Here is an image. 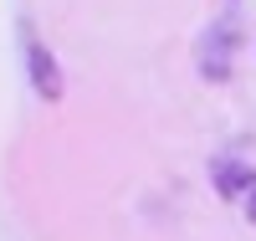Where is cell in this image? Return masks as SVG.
Here are the masks:
<instances>
[{
    "label": "cell",
    "mask_w": 256,
    "mask_h": 241,
    "mask_svg": "<svg viewBox=\"0 0 256 241\" xmlns=\"http://www.w3.org/2000/svg\"><path fill=\"white\" fill-rule=\"evenodd\" d=\"M20 62H26V82H31V93L41 98V103H56L62 98V62L52 57V47L41 41L31 26H20Z\"/></svg>",
    "instance_id": "obj_1"
},
{
    "label": "cell",
    "mask_w": 256,
    "mask_h": 241,
    "mask_svg": "<svg viewBox=\"0 0 256 241\" xmlns=\"http://www.w3.org/2000/svg\"><path fill=\"white\" fill-rule=\"evenodd\" d=\"M236 47H241V21L220 16L216 26L205 31V41H200V77L205 82H226L230 67H236Z\"/></svg>",
    "instance_id": "obj_2"
},
{
    "label": "cell",
    "mask_w": 256,
    "mask_h": 241,
    "mask_svg": "<svg viewBox=\"0 0 256 241\" xmlns=\"http://www.w3.org/2000/svg\"><path fill=\"white\" fill-rule=\"evenodd\" d=\"M210 185H216V195H220V200L241 205L246 195L256 190V169H251L246 159H216V164H210Z\"/></svg>",
    "instance_id": "obj_3"
},
{
    "label": "cell",
    "mask_w": 256,
    "mask_h": 241,
    "mask_svg": "<svg viewBox=\"0 0 256 241\" xmlns=\"http://www.w3.org/2000/svg\"><path fill=\"white\" fill-rule=\"evenodd\" d=\"M241 205H246V221H251V226H256V190H251V195H246V200H241Z\"/></svg>",
    "instance_id": "obj_4"
}]
</instances>
